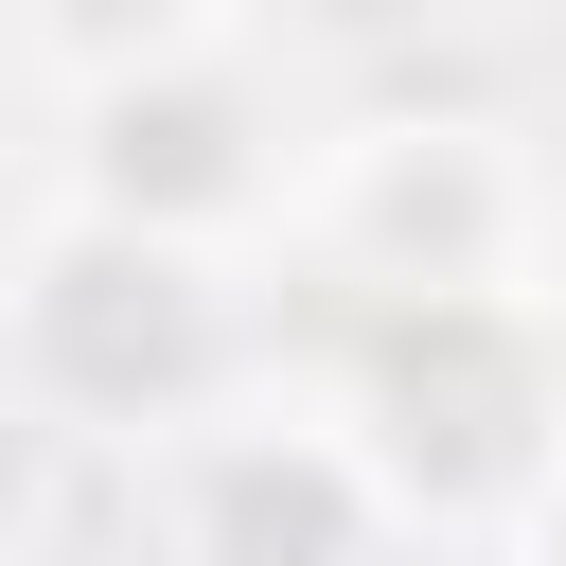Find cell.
Here are the masks:
<instances>
[{"label":"cell","instance_id":"cell-1","mask_svg":"<svg viewBox=\"0 0 566 566\" xmlns=\"http://www.w3.org/2000/svg\"><path fill=\"white\" fill-rule=\"evenodd\" d=\"M195 548L212 566H354V495H336V460H265V442H212V478H195Z\"/></svg>","mask_w":566,"mask_h":566},{"label":"cell","instance_id":"cell-2","mask_svg":"<svg viewBox=\"0 0 566 566\" xmlns=\"http://www.w3.org/2000/svg\"><path fill=\"white\" fill-rule=\"evenodd\" d=\"M177 18H195V0H35V35H53V53H88V71L177 53Z\"/></svg>","mask_w":566,"mask_h":566},{"label":"cell","instance_id":"cell-3","mask_svg":"<svg viewBox=\"0 0 566 566\" xmlns=\"http://www.w3.org/2000/svg\"><path fill=\"white\" fill-rule=\"evenodd\" d=\"M124 142H159V195H230V106H142L124 88Z\"/></svg>","mask_w":566,"mask_h":566}]
</instances>
